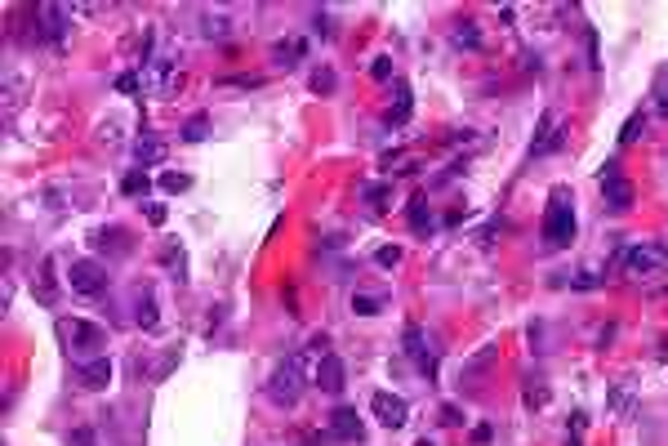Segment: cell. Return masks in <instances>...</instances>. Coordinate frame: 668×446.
I'll return each mask as SVG.
<instances>
[{
  "mask_svg": "<svg viewBox=\"0 0 668 446\" xmlns=\"http://www.w3.org/2000/svg\"><path fill=\"white\" fill-rule=\"evenodd\" d=\"M59 339H63V353L76 361V366H90V361L103 357V344H107V330L98 322H85V317H63L59 322Z\"/></svg>",
  "mask_w": 668,
  "mask_h": 446,
  "instance_id": "cell-1",
  "label": "cell"
},
{
  "mask_svg": "<svg viewBox=\"0 0 668 446\" xmlns=\"http://www.w3.org/2000/svg\"><path fill=\"white\" fill-rule=\"evenodd\" d=\"M303 384H308V357L290 353V357L277 361L272 380H267V397H272L277 406H294V402L303 397Z\"/></svg>",
  "mask_w": 668,
  "mask_h": 446,
  "instance_id": "cell-2",
  "label": "cell"
},
{
  "mask_svg": "<svg viewBox=\"0 0 668 446\" xmlns=\"http://www.w3.org/2000/svg\"><path fill=\"white\" fill-rule=\"evenodd\" d=\"M544 241L548 246H571L575 241V201L566 188H552L548 192V205H544Z\"/></svg>",
  "mask_w": 668,
  "mask_h": 446,
  "instance_id": "cell-3",
  "label": "cell"
},
{
  "mask_svg": "<svg viewBox=\"0 0 668 446\" xmlns=\"http://www.w3.org/2000/svg\"><path fill=\"white\" fill-rule=\"evenodd\" d=\"M90 250L98 259H125L134 250V232L116 228V223H107V228H94L90 232Z\"/></svg>",
  "mask_w": 668,
  "mask_h": 446,
  "instance_id": "cell-4",
  "label": "cell"
},
{
  "mask_svg": "<svg viewBox=\"0 0 668 446\" xmlns=\"http://www.w3.org/2000/svg\"><path fill=\"white\" fill-rule=\"evenodd\" d=\"M615 259H619L633 277H650V272L664 268V246H624Z\"/></svg>",
  "mask_w": 668,
  "mask_h": 446,
  "instance_id": "cell-5",
  "label": "cell"
},
{
  "mask_svg": "<svg viewBox=\"0 0 668 446\" xmlns=\"http://www.w3.org/2000/svg\"><path fill=\"white\" fill-rule=\"evenodd\" d=\"M602 197L610 210H628L633 205V183L619 174V161H606L602 165Z\"/></svg>",
  "mask_w": 668,
  "mask_h": 446,
  "instance_id": "cell-6",
  "label": "cell"
},
{
  "mask_svg": "<svg viewBox=\"0 0 668 446\" xmlns=\"http://www.w3.org/2000/svg\"><path fill=\"white\" fill-rule=\"evenodd\" d=\"M72 290L76 295H103L107 290V268H103V259H80V263H72Z\"/></svg>",
  "mask_w": 668,
  "mask_h": 446,
  "instance_id": "cell-7",
  "label": "cell"
},
{
  "mask_svg": "<svg viewBox=\"0 0 668 446\" xmlns=\"http://www.w3.org/2000/svg\"><path fill=\"white\" fill-rule=\"evenodd\" d=\"M370 411H375V420L383 428H406V420H410V406L396 393H383V388L370 397Z\"/></svg>",
  "mask_w": 668,
  "mask_h": 446,
  "instance_id": "cell-8",
  "label": "cell"
},
{
  "mask_svg": "<svg viewBox=\"0 0 668 446\" xmlns=\"http://www.w3.org/2000/svg\"><path fill=\"white\" fill-rule=\"evenodd\" d=\"M344 384H348L344 357H339V353H321V361H317V388H321V393H330V397H339V393H344Z\"/></svg>",
  "mask_w": 668,
  "mask_h": 446,
  "instance_id": "cell-9",
  "label": "cell"
},
{
  "mask_svg": "<svg viewBox=\"0 0 668 446\" xmlns=\"http://www.w3.org/2000/svg\"><path fill=\"white\" fill-rule=\"evenodd\" d=\"M36 32L45 45H59V40L67 36V9L63 5H40L36 9Z\"/></svg>",
  "mask_w": 668,
  "mask_h": 446,
  "instance_id": "cell-10",
  "label": "cell"
},
{
  "mask_svg": "<svg viewBox=\"0 0 668 446\" xmlns=\"http://www.w3.org/2000/svg\"><path fill=\"white\" fill-rule=\"evenodd\" d=\"M330 438L339 442H365V424L352 406H334L330 411Z\"/></svg>",
  "mask_w": 668,
  "mask_h": 446,
  "instance_id": "cell-11",
  "label": "cell"
},
{
  "mask_svg": "<svg viewBox=\"0 0 668 446\" xmlns=\"http://www.w3.org/2000/svg\"><path fill=\"white\" fill-rule=\"evenodd\" d=\"M561 143H566V121L557 125V121L544 116V125H539V134H535V143H530V161L548 157V152H561Z\"/></svg>",
  "mask_w": 668,
  "mask_h": 446,
  "instance_id": "cell-12",
  "label": "cell"
},
{
  "mask_svg": "<svg viewBox=\"0 0 668 446\" xmlns=\"http://www.w3.org/2000/svg\"><path fill=\"white\" fill-rule=\"evenodd\" d=\"M406 353L423 366V380H437V357L428 353V334H423L419 326H410V330H406Z\"/></svg>",
  "mask_w": 668,
  "mask_h": 446,
  "instance_id": "cell-13",
  "label": "cell"
},
{
  "mask_svg": "<svg viewBox=\"0 0 668 446\" xmlns=\"http://www.w3.org/2000/svg\"><path fill=\"white\" fill-rule=\"evenodd\" d=\"M32 295H36L40 303H49V308H54V303H59V286H54V259H45V263H40V268H36Z\"/></svg>",
  "mask_w": 668,
  "mask_h": 446,
  "instance_id": "cell-14",
  "label": "cell"
},
{
  "mask_svg": "<svg viewBox=\"0 0 668 446\" xmlns=\"http://www.w3.org/2000/svg\"><path fill=\"white\" fill-rule=\"evenodd\" d=\"M303 54H308V40L303 36H290V40H277V45H272V63L277 67H294Z\"/></svg>",
  "mask_w": 668,
  "mask_h": 446,
  "instance_id": "cell-15",
  "label": "cell"
},
{
  "mask_svg": "<svg viewBox=\"0 0 668 446\" xmlns=\"http://www.w3.org/2000/svg\"><path fill=\"white\" fill-rule=\"evenodd\" d=\"M165 272H169L174 286H188V255H183V241L165 246Z\"/></svg>",
  "mask_w": 668,
  "mask_h": 446,
  "instance_id": "cell-16",
  "label": "cell"
},
{
  "mask_svg": "<svg viewBox=\"0 0 668 446\" xmlns=\"http://www.w3.org/2000/svg\"><path fill=\"white\" fill-rule=\"evenodd\" d=\"M410 107H415V94H410L406 80H396V99H392V112H388V125H406Z\"/></svg>",
  "mask_w": 668,
  "mask_h": 446,
  "instance_id": "cell-17",
  "label": "cell"
},
{
  "mask_svg": "<svg viewBox=\"0 0 668 446\" xmlns=\"http://www.w3.org/2000/svg\"><path fill=\"white\" fill-rule=\"evenodd\" d=\"M156 157H161V138L143 130V134L134 138V165H138V170H143V165H152Z\"/></svg>",
  "mask_w": 668,
  "mask_h": 446,
  "instance_id": "cell-18",
  "label": "cell"
},
{
  "mask_svg": "<svg viewBox=\"0 0 668 446\" xmlns=\"http://www.w3.org/2000/svg\"><path fill=\"white\" fill-rule=\"evenodd\" d=\"M107 380H111V361H107V357H98V361H90V366H80V384H85V388H107Z\"/></svg>",
  "mask_w": 668,
  "mask_h": 446,
  "instance_id": "cell-19",
  "label": "cell"
},
{
  "mask_svg": "<svg viewBox=\"0 0 668 446\" xmlns=\"http://www.w3.org/2000/svg\"><path fill=\"white\" fill-rule=\"evenodd\" d=\"M312 90H317L321 99H330V94L339 90V76H334V67H325V63H317V67H312Z\"/></svg>",
  "mask_w": 668,
  "mask_h": 446,
  "instance_id": "cell-20",
  "label": "cell"
},
{
  "mask_svg": "<svg viewBox=\"0 0 668 446\" xmlns=\"http://www.w3.org/2000/svg\"><path fill=\"white\" fill-rule=\"evenodd\" d=\"M410 228L415 232H432V215H428V197L410 201Z\"/></svg>",
  "mask_w": 668,
  "mask_h": 446,
  "instance_id": "cell-21",
  "label": "cell"
},
{
  "mask_svg": "<svg viewBox=\"0 0 668 446\" xmlns=\"http://www.w3.org/2000/svg\"><path fill=\"white\" fill-rule=\"evenodd\" d=\"M201 32H205L209 40H223L227 32H232V18H227V13H205V18H201Z\"/></svg>",
  "mask_w": 668,
  "mask_h": 446,
  "instance_id": "cell-22",
  "label": "cell"
},
{
  "mask_svg": "<svg viewBox=\"0 0 668 446\" xmlns=\"http://www.w3.org/2000/svg\"><path fill=\"white\" fill-rule=\"evenodd\" d=\"M138 326H143V330H156V326H161V308H156V295H143V299H138Z\"/></svg>",
  "mask_w": 668,
  "mask_h": 446,
  "instance_id": "cell-23",
  "label": "cell"
},
{
  "mask_svg": "<svg viewBox=\"0 0 668 446\" xmlns=\"http://www.w3.org/2000/svg\"><path fill=\"white\" fill-rule=\"evenodd\" d=\"M156 188H161V192H188V188H192V174H183V170H165L161 179H156Z\"/></svg>",
  "mask_w": 668,
  "mask_h": 446,
  "instance_id": "cell-24",
  "label": "cell"
},
{
  "mask_svg": "<svg viewBox=\"0 0 668 446\" xmlns=\"http://www.w3.org/2000/svg\"><path fill=\"white\" fill-rule=\"evenodd\" d=\"M201 138H209V116H192L183 125V143H201Z\"/></svg>",
  "mask_w": 668,
  "mask_h": 446,
  "instance_id": "cell-25",
  "label": "cell"
},
{
  "mask_svg": "<svg viewBox=\"0 0 668 446\" xmlns=\"http://www.w3.org/2000/svg\"><path fill=\"white\" fill-rule=\"evenodd\" d=\"M147 188H152V183H147V174H143V170H130V174H125V183H121L125 197H143Z\"/></svg>",
  "mask_w": 668,
  "mask_h": 446,
  "instance_id": "cell-26",
  "label": "cell"
},
{
  "mask_svg": "<svg viewBox=\"0 0 668 446\" xmlns=\"http://www.w3.org/2000/svg\"><path fill=\"white\" fill-rule=\"evenodd\" d=\"M379 308H383L379 295H357V299H352V313H357V317H375Z\"/></svg>",
  "mask_w": 668,
  "mask_h": 446,
  "instance_id": "cell-27",
  "label": "cell"
},
{
  "mask_svg": "<svg viewBox=\"0 0 668 446\" xmlns=\"http://www.w3.org/2000/svg\"><path fill=\"white\" fill-rule=\"evenodd\" d=\"M450 40H454V49H477V27H473V23H463Z\"/></svg>",
  "mask_w": 668,
  "mask_h": 446,
  "instance_id": "cell-28",
  "label": "cell"
},
{
  "mask_svg": "<svg viewBox=\"0 0 668 446\" xmlns=\"http://www.w3.org/2000/svg\"><path fill=\"white\" fill-rule=\"evenodd\" d=\"M365 197H370L375 210H388V205H392V201H388V197H392V188H388V183H383V188H379V183H370V188H365Z\"/></svg>",
  "mask_w": 668,
  "mask_h": 446,
  "instance_id": "cell-29",
  "label": "cell"
},
{
  "mask_svg": "<svg viewBox=\"0 0 668 446\" xmlns=\"http://www.w3.org/2000/svg\"><path fill=\"white\" fill-rule=\"evenodd\" d=\"M375 263H379V268H392V263H401V246H379V250H375Z\"/></svg>",
  "mask_w": 668,
  "mask_h": 446,
  "instance_id": "cell-30",
  "label": "cell"
},
{
  "mask_svg": "<svg viewBox=\"0 0 668 446\" xmlns=\"http://www.w3.org/2000/svg\"><path fill=\"white\" fill-rule=\"evenodd\" d=\"M642 125H646L642 116H628V121H624V130H619V143H633V138H642Z\"/></svg>",
  "mask_w": 668,
  "mask_h": 446,
  "instance_id": "cell-31",
  "label": "cell"
},
{
  "mask_svg": "<svg viewBox=\"0 0 668 446\" xmlns=\"http://www.w3.org/2000/svg\"><path fill=\"white\" fill-rule=\"evenodd\" d=\"M544 402H548V388L539 384V380H530V397H526V406H530V411H539Z\"/></svg>",
  "mask_w": 668,
  "mask_h": 446,
  "instance_id": "cell-32",
  "label": "cell"
},
{
  "mask_svg": "<svg viewBox=\"0 0 668 446\" xmlns=\"http://www.w3.org/2000/svg\"><path fill=\"white\" fill-rule=\"evenodd\" d=\"M94 442H98V433H94L90 424H80L76 433H72V446H94Z\"/></svg>",
  "mask_w": 668,
  "mask_h": 446,
  "instance_id": "cell-33",
  "label": "cell"
},
{
  "mask_svg": "<svg viewBox=\"0 0 668 446\" xmlns=\"http://www.w3.org/2000/svg\"><path fill=\"white\" fill-rule=\"evenodd\" d=\"M116 90H121V94H134V90H143V80H138V72H125V76L116 80Z\"/></svg>",
  "mask_w": 668,
  "mask_h": 446,
  "instance_id": "cell-34",
  "label": "cell"
},
{
  "mask_svg": "<svg viewBox=\"0 0 668 446\" xmlns=\"http://www.w3.org/2000/svg\"><path fill=\"white\" fill-rule=\"evenodd\" d=\"M370 76H375V80H388V76H392V63H388V59H375V63H370Z\"/></svg>",
  "mask_w": 668,
  "mask_h": 446,
  "instance_id": "cell-35",
  "label": "cell"
},
{
  "mask_svg": "<svg viewBox=\"0 0 668 446\" xmlns=\"http://www.w3.org/2000/svg\"><path fill=\"white\" fill-rule=\"evenodd\" d=\"M610 406H615V411L628 406V388H624V384H615V393H610Z\"/></svg>",
  "mask_w": 668,
  "mask_h": 446,
  "instance_id": "cell-36",
  "label": "cell"
},
{
  "mask_svg": "<svg viewBox=\"0 0 668 446\" xmlns=\"http://www.w3.org/2000/svg\"><path fill=\"white\" fill-rule=\"evenodd\" d=\"M147 223H165V205H161V201L147 205Z\"/></svg>",
  "mask_w": 668,
  "mask_h": 446,
  "instance_id": "cell-37",
  "label": "cell"
},
{
  "mask_svg": "<svg viewBox=\"0 0 668 446\" xmlns=\"http://www.w3.org/2000/svg\"><path fill=\"white\" fill-rule=\"evenodd\" d=\"M593 286H597L593 272H579V277H575V290H593Z\"/></svg>",
  "mask_w": 668,
  "mask_h": 446,
  "instance_id": "cell-38",
  "label": "cell"
},
{
  "mask_svg": "<svg viewBox=\"0 0 668 446\" xmlns=\"http://www.w3.org/2000/svg\"><path fill=\"white\" fill-rule=\"evenodd\" d=\"M442 420H446V424H463V411H459V406H446Z\"/></svg>",
  "mask_w": 668,
  "mask_h": 446,
  "instance_id": "cell-39",
  "label": "cell"
},
{
  "mask_svg": "<svg viewBox=\"0 0 668 446\" xmlns=\"http://www.w3.org/2000/svg\"><path fill=\"white\" fill-rule=\"evenodd\" d=\"M473 442H490V424H477L473 428Z\"/></svg>",
  "mask_w": 668,
  "mask_h": 446,
  "instance_id": "cell-40",
  "label": "cell"
}]
</instances>
